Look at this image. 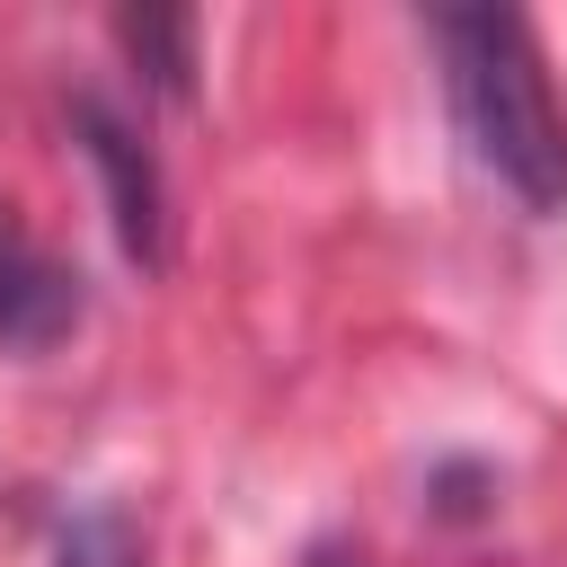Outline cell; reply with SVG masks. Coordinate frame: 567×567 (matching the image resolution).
I'll list each match as a JSON object with an SVG mask.
<instances>
[{
  "label": "cell",
  "mask_w": 567,
  "mask_h": 567,
  "mask_svg": "<svg viewBox=\"0 0 567 567\" xmlns=\"http://www.w3.org/2000/svg\"><path fill=\"white\" fill-rule=\"evenodd\" d=\"M115 44L159 97L195 89V9H115Z\"/></svg>",
  "instance_id": "obj_4"
},
{
  "label": "cell",
  "mask_w": 567,
  "mask_h": 567,
  "mask_svg": "<svg viewBox=\"0 0 567 567\" xmlns=\"http://www.w3.org/2000/svg\"><path fill=\"white\" fill-rule=\"evenodd\" d=\"M71 133H80V151H89L97 186H106L115 248H124L133 266H159V257H168V186H159L151 142H142L106 97H71Z\"/></svg>",
  "instance_id": "obj_2"
},
{
  "label": "cell",
  "mask_w": 567,
  "mask_h": 567,
  "mask_svg": "<svg viewBox=\"0 0 567 567\" xmlns=\"http://www.w3.org/2000/svg\"><path fill=\"white\" fill-rule=\"evenodd\" d=\"M89 292H80V266L53 257L18 213H0V354H44L80 328Z\"/></svg>",
  "instance_id": "obj_3"
},
{
  "label": "cell",
  "mask_w": 567,
  "mask_h": 567,
  "mask_svg": "<svg viewBox=\"0 0 567 567\" xmlns=\"http://www.w3.org/2000/svg\"><path fill=\"white\" fill-rule=\"evenodd\" d=\"M434 44H443V89H452V124H461L470 159L523 213H558L567 204V115H558L532 18L434 9Z\"/></svg>",
  "instance_id": "obj_1"
},
{
  "label": "cell",
  "mask_w": 567,
  "mask_h": 567,
  "mask_svg": "<svg viewBox=\"0 0 567 567\" xmlns=\"http://www.w3.org/2000/svg\"><path fill=\"white\" fill-rule=\"evenodd\" d=\"M53 567H151V558H142V532H133L124 505H89V514L62 523Z\"/></svg>",
  "instance_id": "obj_5"
},
{
  "label": "cell",
  "mask_w": 567,
  "mask_h": 567,
  "mask_svg": "<svg viewBox=\"0 0 567 567\" xmlns=\"http://www.w3.org/2000/svg\"><path fill=\"white\" fill-rule=\"evenodd\" d=\"M301 567H372V558H363V540H319Z\"/></svg>",
  "instance_id": "obj_6"
}]
</instances>
